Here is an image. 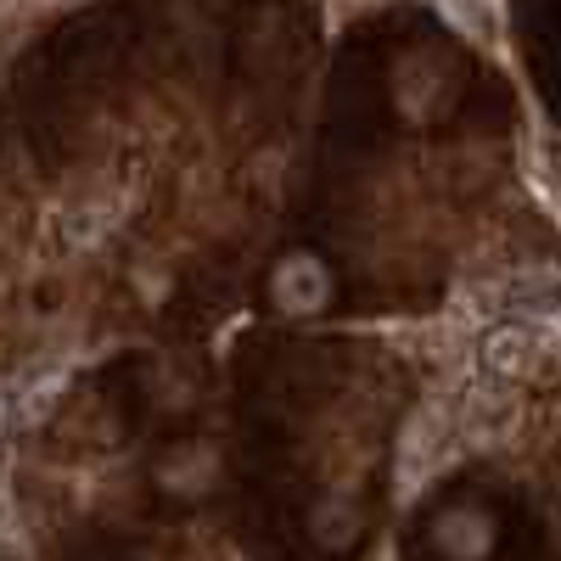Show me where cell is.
I'll use <instances>...</instances> for the list:
<instances>
[{
  "mask_svg": "<svg viewBox=\"0 0 561 561\" xmlns=\"http://www.w3.org/2000/svg\"><path fill=\"white\" fill-rule=\"evenodd\" d=\"M354 528H359V523H354V511H348L343 500H325V505H320L314 534H320L325 545H343V539H354Z\"/></svg>",
  "mask_w": 561,
  "mask_h": 561,
  "instance_id": "30bf717a",
  "label": "cell"
},
{
  "mask_svg": "<svg viewBox=\"0 0 561 561\" xmlns=\"http://www.w3.org/2000/svg\"><path fill=\"white\" fill-rule=\"evenodd\" d=\"M561 354V320H494L478 337V370L517 388Z\"/></svg>",
  "mask_w": 561,
  "mask_h": 561,
  "instance_id": "7a4b0ae2",
  "label": "cell"
},
{
  "mask_svg": "<svg viewBox=\"0 0 561 561\" xmlns=\"http://www.w3.org/2000/svg\"><path fill=\"white\" fill-rule=\"evenodd\" d=\"M275 304L287 314H320L325 298H332V280H325V264L314 253H293L275 264V280H270Z\"/></svg>",
  "mask_w": 561,
  "mask_h": 561,
  "instance_id": "277c9868",
  "label": "cell"
},
{
  "mask_svg": "<svg viewBox=\"0 0 561 561\" xmlns=\"http://www.w3.org/2000/svg\"><path fill=\"white\" fill-rule=\"evenodd\" d=\"M455 404H460V444L466 449H500L523 421V399L511 382H494V377H466L455 382Z\"/></svg>",
  "mask_w": 561,
  "mask_h": 561,
  "instance_id": "3957f363",
  "label": "cell"
},
{
  "mask_svg": "<svg viewBox=\"0 0 561 561\" xmlns=\"http://www.w3.org/2000/svg\"><path fill=\"white\" fill-rule=\"evenodd\" d=\"M68 388V359H51V365H28L23 377H12L7 388V427H28V421H39L45 410L57 404V393Z\"/></svg>",
  "mask_w": 561,
  "mask_h": 561,
  "instance_id": "5b68a950",
  "label": "cell"
},
{
  "mask_svg": "<svg viewBox=\"0 0 561 561\" xmlns=\"http://www.w3.org/2000/svg\"><path fill=\"white\" fill-rule=\"evenodd\" d=\"M460 449H466V444H460V404H455V388L421 399L415 415L404 421V433H399V466H393L399 500H415Z\"/></svg>",
  "mask_w": 561,
  "mask_h": 561,
  "instance_id": "6da1fadb",
  "label": "cell"
},
{
  "mask_svg": "<svg viewBox=\"0 0 561 561\" xmlns=\"http://www.w3.org/2000/svg\"><path fill=\"white\" fill-rule=\"evenodd\" d=\"M118 219H124V197H84L73 214H68V242L73 248H96V242H107L113 230H118Z\"/></svg>",
  "mask_w": 561,
  "mask_h": 561,
  "instance_id": "52a82bcc",
  "label": "cell"
},
{
  "mask_svg": "<svg viewBox=\"0 0 561 561\" xmlns=\"http://www.w3.org/2000/svg\"><path fill=\"white\" fill-rule=\"evenodd\" d=\"M433 545L449 561H483L489 545H494V523L483 517V511H472V505H455V511H444V517L433 523Z\"/></svg>",
  "mask_w": 561,
  "mask_h": 561,
  "instance_id": "8992f818",
  "label": "cell"
},
{
  "mask_svg": "<svg viewBox=\"0 0 561 561\" xmlns=\"http://www.w3.org/2000/svg\"><path fill=\"white\" fill-rule=\"evenodd\" d=\"M433 7L466 34V39H489L500 12H494V0H433Z\"/></svg>",
  "mask_w": 561,
  "mask_h": 561,
  "instance_id": "ba28073f",
  "label": "cell"
},
{
  "mask_svg": "<svg viewBox=\"0 0 561 561\" xmlns=\"http://www.w3.org/2000/svg\"><path fill=\"white\" fill-rule=\"evenodd\" d=\"M208 478H214L208 449H185L163 466V489H174V494H197V489H208Z\"/></svg>",
  "mask_w": 561,
  "mask_h": 561,
  "instance_id": "9c48e42d",
  "label": "cell"
}]
</instances>
